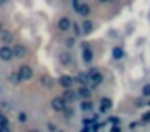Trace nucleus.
Listing matches in <instances>:
<instances>
[{
	"label": "nucleus",
	"mask_w": 150,
	"mask_h": 132,
	"mask_svg": "<svg viewBox=\"0 0 150 132\" xmlns=\"http://www.w3.org/2000/svg\"><path fill=\"white\" fill-rule=\"evenodd\" d=\"M92 108H94V105H92V102H89L87 98H86L84 102H81V109H82V111H86V113L92 111Z\"/></svg>",
	"instance_id": "20"
},
{
	"label": "nucleus",
	"mask_w": 150,
	"mask_h": 132,
	"mask_svg": "<svg viewBox=\"0 0 150 132\" xmlns=\"http://www.w3.org/2000/svg\"><path fill=\"white\" fill-rule=\"evenodd\" d=\"M71 26H73V21L68 18V16H62V18L58 19V23H57V28H58L62 32L71 31Z\"/></svg>",
	"instance_id": "4"
},
{
	"label": "nucleus",
	"mask_w": 150,
	"mask_h": 132,
	"mask_svg": "<svg viewBox=\"0 0 150 132\" xmlns=\"http://www.w3.org/2000/svg\"><path fill=\"white\" fill-rule=\"evenodd\" d=\"M98 119V116L95 114V116H92V118H84L82 119V124H86V126H89V124H92V122H95Z\"/></svg>",
	"instance_id": "24"
},
{
	"label": "nucleus",
	"mask_w": 150,
	"mask_h": 132,
	"mask_svg": "<svg viewBox=\"0 0 150 132\" xmlns=\"http://www.w3.org/2000/svg\"><path fill=\"white\" fill-rule=\"evenodd\" d=\"M62 97L66 100V103H73L79 95H78V92H74V90H71V89H65V92H63Z\"/></svg>",
	"instance_id": "8"
},
{
	"label": "nucleus",
	"mask_w": 150,
	"mask_h": 132,
	"mask_svg": "<svg viewBox=\"0 0 150 132\" xmlns=\"http://www.w3.org/2000/svg\"><path fill=\"white\" fill-rule=\"evenodd\" d=\"M63 113H65V116H66V118H73V114H74V113H73V109H69L68 106H66V108L63 109Z\"/></svg>",
	"instance_id": "29"
},
{
	"label": "nucleus",
	"mask_w": 150,
	"mask_h": 132,
	"mask_svg": "<svg viewBox=\"0 0 150 132\" xmlns=\"http://www.w3.org/2000/svg\"><path fill=\"white\" fill-rule=\"evenodd\" d=\"M13 56L15 58H24V56H28V48L24 47V45H21V44H15L13 45Z\"/></svg>",
	"instance_id": "6"
},
{
	"label": "nucleus",
	"mask_w": 150,
	"mask_h": 132,
	"mask_svg": "<svg viewBox=\"0 0 150 132\" xmlns=\"http://www.w3.org/2000/svg\"><path fill=\"white\" fill-rule=\"evenodd\" d=\"M89 80H91V76H89V73H78V76L74 77V82H79L81 85H86Z\"/></svg>",
	"instance_id": "11"
},
{
	"label": "nucleus",
	"mask_w": 150,
	"mask_h": 132,
	"mask_svg": "<svg viewBox=\"0 0 150 132\" xmlns=\"http://www.w3.org/2000/svg\"><path fill=\"white\" fill-rule=\"evenodd\" d=\"M78 95L81 97V98H91L92 92H91V89H89V87H86V85H81V87L78 89Z\"/></svg>",
	"instance_id": "17"
},
{
	"label": "nucleus",
	"mask_w": 150,
	"mask_h": 132,
	"mask_svg": "<svg viewBox=\"0 0 150 132\" xmlns=\"http://www.w3.org/2000/svg\"><path fill=\"white\" fill-rule=\"evenodd\" d=\"M92 60H94V50L87 44H82V61L89 64Z\"/></svg>",
	"instance_id": "5"
},
{
	"label": "nucleus",
	"mask_w": 150,
	"mask_h": 132,
	"mask_svg": "<svg viewBox=\"0 0 150 132\" xmlns=\"http://www.w3.org/2000/svg\"><path fill=\"white\" fill-rule=\"evenodd\" d=\"M110 108H111V100L108 97H103L100 100V113H107Z\"/></svg>",
	"instance_id": "13"
},
{
	"label": "nucleus",
	"mask_w": 150,
	"mask_h": 132,
	"mask_svg": "<svg viewBox=\"0 0 150 132\" xmlns=\"http://www.w3.org/2000/svg\"><path fill=\"white\" fill-rule=\"evenodd\" d=\"M18 122H21V124H24V122H28V113H24V111H21V113H18Z\"/></svg>",
	"instance_id": "22"
},
{
	"label": "nucleus",
	"mask_w": 150,
	"mask_h": 132,
	"mask_svg": "<svg viewBox=\"0 0 150 132\" xmlns=\"http://www.w3.org/2000/svg\"><path fill=\"white\" fill-rule=\"evenodd\" d=\"M58 61L63 64V66H69V64H73V56L69 52H62V53L58 55Z\"/></svg>",
	"instance_id": "7"
},
{
	"label": "nucleus",
	"mask_w": 150,
	"mask_h": 132,
	"mask_svg": "<svg viewBox=\"0 0 150 132\" xmlns=\"http://www.w3.org/2000/svg\"><path fill=\"white\" fill-rule=\"evenodd\" d=\"M81 28H82V34H91V32L94 31V23H92L91 19H87V18H86Z\"/></svg>",
	"instance_id": "12"
},
{
	"label": "nucleus",
	"mask_w": 150,
	"mask_h": 132,
	"mask_svg": "<svg viewBox=\"0 0 150 132\" xmlns=\"http://www.w3.org/2000/svg\"><path fill=\"white\" fill-rule=\"evenodd\" d=\"M10 103L8 102H0V109H4V111H7V109H10Z\"/></svg>",
	"instance_id": "28"
},
{
	"label": "nucleus",
	"mask_w": 150,
	"mask_h": 132,
	"mask_svg": "<svg viewBox=\"0 0 150 132\" xmlns=\"http://www.w3.org/2000/svg\"><path fill=\"white\" fill-rule=\"evenodd\" d=\"M5 3H8V0H0V6H4Z\"/></svg>",
	"instance_id": "31"
},
{
	"label": "nucleus",
	"mask_w": 150,
	"mask_h": 132,
	"mask_svg": "<svg viewBox=\"0 0 150 132\" xmlns=\"http://www.w3.org/2000/svg\"><path fill=\"white\" fill-rule=\"evenodd\" d=\"M8 82L10 84H13V85H18V84L20 82H23V80H21V77H20V74H18V71H11L10 74H8Z\"/></svg>",
	"instance_id": "16"
},
{
	"label": "nucleus",
	"mask_w": 150,
	"mask_h": 132,
	"mask_svg": "<svg viewBox=\"0 0 150 132\" xmlns=\"http://www.w3.org/2000/svg\"><path fill=\"white\" fill-rule=\"evenodd\" d=\"M18 74H20L21 80H29V79H33L34 71H33V68H31V66L23 64V66H20V69H18Z\"/></svg>",
	"instance_id": "2"
},
{
	"label": "nucleus",
	"mask_w": 150,
	"mask_h": 132,
	"mask_svg": "<svg viewBox=\"0 0 150 132\" xmlns=\"http://www.w3.org/2000/svg\"><path fill=\"white\" fill-rule=\"evenodd\" d=\"M74 44H76V37H68L65 40V47L66 48H73V47H74Z\"/></svg>",
	"instance_id": "23"
},
{
	"label": "nucleus",
	"mask_w": 150,
	"mask_h": 132,
	"mask_svg": "<svg viewBox=\"0 0 150 132\" xmlns=\"http://www.w3.org/2000/svg\"><path fill=\"white\" fill-rule=\"evenodd\" d=\"M111 56H113L115 60H123V56H124V50H123V47H120V45L113 47V50H111Z\"/></svg>",
	"instance_id": "14"
},
{
	"label": "nucleus",
	"mask_w": 150,
	"mask_h": 132,
	"mask_svg": "<svg viewBox=\"0 0 150 132\" xmlns=\"http://www.w3.org/2000/svg\"><path fill=\"white\" fill-rule=\"evenodd\" d=\"M40 84H42L44 87H47V89H50V87L53 85V79H50L49 76H42L40 77Z\"/></svg>",
	"instance_id": "19"
},
{
	"label": "nucleus",
	"mask_w": 150,
	"mask_h": 132,
	"mask_svg": "<svg viewBox=\"0 0 150 132\" xmlns=\"http://www.w3.org/2000/svg\"><path fill=\"white\" fill-rule=\"evenodd\" d=\"M47 127H49V131H57V126L52 124V122H49V124H47Z\"/></svg>",
	"instance_id": "30"
},
{
	"label": "nucleus",
	"mask_w": 150,
	"mask_h": 132,
	"mask_svg": "<svg viewBox=\"0 0 150 132\" xmlns=\"http://www.w3.org/2000/svg\"><path fill=\"white\" fill-rule=\"evenodd\" d=\"M0 126H8V118L4 113H0Z\"/></svg>",
	"instance_id": "26"
},
{
	"label": "nucleus",
	"mask_w": 150,
	"mask_h": 132,
	"mask_svg": "<svg viewBox=\"0 0 150 132\" xmlns=\"http://www.w3.org/2000/svg\"><path fill=\"white\" fill-rule=\"evenodd\" d=\"M78 13L82 16V18H87V16L91 15V6H89L87 3H81V5H79Z\"/></svg>",
	"instance_id": "18"
},
{
	"label": "nucleus",
	"mask_w": 150,
	"mask_h": 132,
	"mask_svg": "<svg viewBox=\"0 0 150 132\" xmlns=\"http://www.w3.org/2000/svg\"><path fill=\"white\" fill-rule=\"evenodd\" d=\"M2 31H4V24H2V21H0V34H2Z\"/></svg>",
	"instance_id": "32"
},
{
	"label": "nucleus",
	"mask_w": 150,
	"mask_h": 132,
	"mask_svg": "<svg viewBox=\"0 0 150 132\" xmlns=\"http://www.w3.org/2000/svg\"><path fill=\"white\" fill-rule=\"evenodd\" d=\"M142 95L144 97H150V84H145L142 87Z\"/></svg>",
	"instance_id": "25"
},
{
	"label": "nucleus",
	"mask_w": 150,
	"mask_h": 132,
	"mask_svg": "<svg viewBox=\"0 0 150 132\" xmlns=\"http://www.w3.org/2000/svg\"><path fill=\"white\" fill-rule=\"evenodd\" d=\"M71 5H73V10H74V11L78 13L79 5H81V0H71Z\"/></svg>",
	"instance_id": "27"
},
{
	"label": "nucleus",
	"mask_w": 150,
	"mask_h": 132,
	"mask_svg": "<svg viewBox=\"0 0 150 132\" xmlns=\"http://www.w3.org/2000/svg\"><path fill=\"white\" fill-rule=\"evenodd\" d=\"M71 29H73V32H74V35L78 37V35H81L82 34V28L78 24V23H73V26H71Z\"/></svg>",
	"instance_id": "21"
},
{
	"label": "nucleus",
	"mask_w": 150,
	"mask_h": 132,
	"mask_svg": "<svg viewBox=\"0 0 150 132\" xmlns=\"http://www.w3.org/2000/svg\"><path fill=\"white\" fill-rule=\"evenodd\" d=\"M98 2H100V3H107L108 0H98Z\"/></svg>",
	"instance_id": "33"
},
{
	"label": "nucleus",
	"mask_w": 150,
	"mask_h": 132,
	"mask_svg": "<svg viewBox=\"0 0 150 132\" xmlns=\"http://www.w3.org/2000/svg\"><path fill=\"white\" fill-rule=\"evenodd\" d=\"M73 82H74V79H73L71 76H60V79H58V84L63 87V89H69V87L73 85Z\"/></svg>",
	"instance_id": "9"
},
{
	"label": "nucleus",
	"mask_w": 150,
	"mask_h": 132,
	"mask_svg": "<svg viewBox=\"0 0 150 132\" xmlns=\"http://www.w3.org/2000/svg\"><path fill=\"white\" fill-rule=\"evenodd\" d=\"M0 60H4V61L13 60V48H11L10 45L4 44L0 47Z\"/></svg>",
	"instance_id": "3"
},
{
	"label": "nucleus",
	"mask_w": 150,
	"mask_h": 132,
	"mask_svg": "<svg viewBox=\"0 0 150 132\" xmlns=\"http://www.w3.org/2000/svg\"><path fill=\"white\" fill-rule=\"evenodd\" d=\"M0 40L4 42V44H7V45H10L11 42L15 40V35H13V32H10V31H2V34H0Z\"/></svg>",
	"instance_id": "10"
},
{
	"label": "nucleus",
	"mask_w": 150,
	"mask_h": 132,
	"mask_svg": "<svg viewBox=\"0 0 150 132\" xmlns=\"http://www.w3.org/2000/svg\"><path fill=\"white\" fill-rule=\"evenodd\" d=\"M91 82L94 84V85H100V84L103 82V74L95 71L94 74H91Z\"/></svg>",
	"instance_id": "15"
},
{
	"label": "nucleus",
	"mask_w": 150,
	"mask_h": 132,
	"mask_svg": "<svg viewBox=\"0 0 150 132\" xmlns=\"http://www.w3.org/2000/svg\"><path fill=\"white\" fill-rule=\"evenodd\" d=\"M50 105H52V109H53V111L63 113V109L66 108V100L63 98V97H53Z\"/></svg>",
	"instance_id": "1"
}]
</instances>
